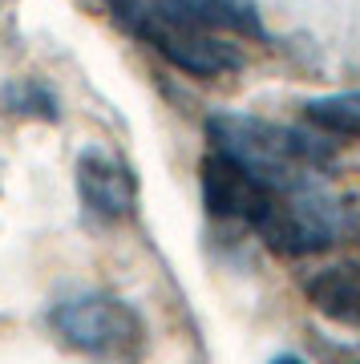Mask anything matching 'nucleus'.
I'll return each instance as SVG.
<instances>
[{"mask_svg": "<svg viewBox=\"0 0 360 364\" xmlns=\"http://www.w3.org/2000/svg\"><path fill=\"white\" fill-rule=\"evenodd\" d=\"M206 142H211V150L239 162L251 178H259L263 186H275V191L312 182V174L324 170L332 158V150L320 138L251 114L206 117Z\"/></svg>", "mask_w": 360, "mask_h": 364, "instance_id": "nucleus-1", "label": "nucleus"}, {"mask_svg": "<svg viewBox=\"0 0 360 364\" xmlns=\"http://www.w3.org/2000/svg\"><path fill=\"white\" fill-rule=\"evenodd\" d=\"M271 364H308V360H300V356H275Z\"/></svg>", "mask_w": 360, "mask_h": 364, "instance_id": "nucleus-10", "label": "nucleus"}, {"mask_svg": "<svg viewBox=\"0 0 360 364\" xmlns=\"http://www.w3.org/2000/svg\"><path fill=\"white\" fill-rule=\"evenodd\" d=\"M304 296L312 299V308L336 324L360 328V267L356 263H332L308 275Z\"/></svg>", "mask_w": 360, "mask_h": 364, "instance_id": "nucleus-8", "label": "nucleus"}, {"mask_svg": "<svg viewBox=\"0 0 360 364\" xmlns=\"http://www.w3.org/2000/svg\"><path fill=\"white\" fill-rule=\"evenodd\" d=\"M150 4L170 21H182V25L203 28V33H231V37L247 41L268 37L255 4H247V0H150Z\"/></svg>", "mask_w": 360, "mask_h": 364, "instance_id": "nucleus-7", "label": "nucleus"}, {"mask_svg": "<svg viewBox=\"0 0 360 364\" xmlns=\"http://www.w3.org/2000/svg\"><path fill=\"white\" fill-rule=\"evenodd\" d=\"M308 117L320 126V130H328V134L360 138V90L316 97V102H308Z\"/></svg>", "mask_w": 360, "mask_h": 364, "instance_id": "nucleus-9", "label": "nucleus"}, {"mask_svg": "<svg viewBox=\"0 0 360 364\" xmlns=\"http://www.w3.org/2000/svg\"><path fill=\"white\" fill-rule=\"evenodd\" d=\"M49 324L65 344L93 352V356H129L142 344L138 312L117 296H102V291H81V296L61 299L53 308Z\"/></svg>", "mask_w": 360, "mask_h": 364, "instance_id": "nucleus-4", "label": "nucleus"}, {"mask_svg": "<svg viewBox=\"0 0 360 364\" xmlns=\"http://www.w3.org/2000/svg\"><path fill=\"white\" fill-rule=\"evenodd\" d=\"M78 195L85 203L90 215H97L102 223H117L134 215L138 203V182L129 174L126 162H117L105 150H85L78 158Z\"/></svg>", "mask_w": 360, "mask_h": 364, "instance_id": "nucleus-6", "label": "nucleus"}, {"mask_svg": "<svg viewBox=\"0 0 360 364\" xmlns=\"http://www.w3.org/2000/svg\"><path fill=\"white\" fill-rule=\"evenodd\" d=\"M251 231L280 255H316L340 243V235L348 231V215L316 182H300V186L271 191L268 207Z\"/></svg>", "mask_w": 360, "mask_h": 364, "instance_id": "nucleus-2", "label": "nucleus"}, {"mask_svg": "<svg viewBox=\"0 0 360 364\" xmlns=\"http://www.w3.org/2000/svg\"><path fill=\"white\" fill-rule=\"evenodd\" d=\"M198 182H203V203L215 219H235L247 227H255V219L263 215L271 191H275V186H263L259 178H251L239 162H231L219 150H211L203 158Z\"/></svg>", "mask_w": 360, "mask_h": 364, "instance_id": "nucleus-5", "label": "nucleus"}, {"mask_svg": "<svg viewBox=\"0 0 360 364\" xmlns=\"http://www.w3.org/2000/svg\"><path fill=\"white\" fill-rule=\"evenodd\" d=\"M110 13L129 37L146 41L154 53H162L170 65H179L182 73H194V77H215V73H231V69H243V53L219 41L215 33H203V28H191L182 21H170L150 4V0H105Z\"/></svg>", "mask_w": 360, "mask_h": 364, "instance_id": "nucleus-3", "label": "nucleus"}]
</instances>
